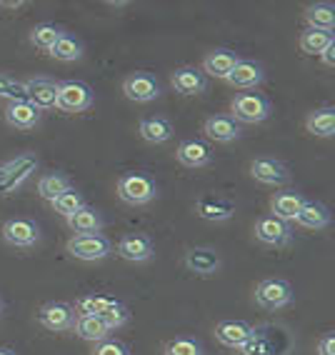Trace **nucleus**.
<instances>
[{"mask_svg":"<svg viewBox=\"0 0 335 355\" xmlns=\"http://www.w3.org/2000/svg\"><path fill=\"white\" fill-rule=\"evenodd\" d=\"M291 348V333L275 325H260V328H253L250 338L238 350L241 355H288Z\"/></svg>","mask_w":335,"mask_h":355,"instance_id":"nucleus-1","label":"nucleus"},{"mask_svg":"<svg viewBox=\"0 0 335 355\" xmlns=\"http://www.w3.org/2000/svg\"><path fill=\"white\" fill-rule=\"evenodd\" d=\"M38 155H33V153H18L15 158L6 160L0 165V198L13 196L18 188H23L38 173Z\"/></svg>","mask_w":335,"mask_h":355,"instance_id":"nucleus-2","label":"nucleus"},{"mask_svg":"<svg viewBox=\"0 0 335 355\" xmlns=\"http://www.w3.org/2000/svg\"><path fill=\"white\" fill-rule=\"evenodd\" d=\"M273 113V103L268 101L263 93L248 90V93H238L230 103V118L235 123H263L268 121Z\"/></svg>","mask_w":335,"mask_h":355,"instance_id":"nucleus-3","label":"nucleus"},{"mask_svg":"<svg viewBox=\"0 0 335 355\" xmlns=\"http://www.w3.org/2000/svg\"><path fill=\"white\" fill-rule=\"evenodd\" d=\"M158 188L155 180L146 173H126L118 178V198L128 205H146L151 200H155Z\"/></svg>","mask_w":335,"mask_h":355,"instance_id":"nucleus-4","label":"nucleus"},{"mask_svg":"<svg viewBox=\"0 0 335 355\" xmlns=\"http://www.w3.org/2000/svg\"><path fill=\"white\" fill-rule=\"evenodd\" d=\"M68 253L78 260H85V263H93V260H103L113 253V243L108 241L103 233H80L73 235L68 241Z\"/></svg>","mask_w":335,"mask_h":355,"instance_id":"nucleus-5","label":"nucleus"},{"mask_svg":"<svg viewBox=\"0 0 335 355\" xmlns=\"http://www.w3.org/2000/svg\"><path fill=\"white\" fill-rule=\"evenodd\" d=\"M255 303L263 311H280L293 303V286L283 278H266L255 286Z\"/></svg>","mask_w":335,"mask_h":355,"instance_id":"nucleus-6","label":"nucleus"},{"mask_svg":"<svg viewBox=\"0 0 335 355\" xmlns=\"http://www.w3.org/2000/svg\"><path fill=\"white\" fill-rule=\"evenodd\" d=\"M93 88L83 80H65L58 88V101L55 108L63 113H83L93 105Z\"/></svg>","mask_w":335,"mask_h":355,"instance_id":"nucleus-7","label":"nucleus"},{"mask_svg":"<svg viewBox=\"0 0 335 355\" xmlns=\"http://www.w3.org/2000/svg\"><path fill=\"white\" fill-rule=\"evenodd\" d=\"M38 323L43 325L45 330H51V333H65V330H73L76 325V308L70 303H63V300H53V303H45L38 313Z\"/></svg>","mask_w":335,"mask_h":355,"instance_id":"nucleus-8","label":"nucleus"},{"mask_svg":"<svg viewBox=\"0 0 335 355\" xmlns=\"http://www.w3.org/2000/svg\"><path fill=\"white\" fill-rule=\"evenodd\" d=\"M123 93H126L128 101L133 103H151L160 96V83L153 73L135 70L123 80Z\"/></svg>","mask_w":335,"mask_h":355,"instance_id":"nucleus-9","label":"nucleus"},{"mask_svg":"<svg viewBox=\"0 0 335 355\" xmlns=\"http://www.w3.org/2000/svg\"><path fill=\"white\" fill-rule=\"evenodd\" d=\"M3 241L13 248H33L40 241L38 223L31 218H10L3 223Z\"/></svg>","mask_w":335,"mask_h":355,"instance_id":"nucleus-10","label":"nucleus"},{"mask_svg":"<svg viewBox=\"0 0 335 355\" xmlns=\"http://www.w3.org/2000/svg\"><path fill=\"white\" fill-rule=\"evenodd\" d=\"M255 238L260 243H266V245L273 248H285L291 245L293 241V228L291 223L280 220L275 216H263L255 220Z\"/></svg>","mask_w":335,"mask_h":355,"instance_id":"nucleus-11","label":"nucleus"},{"mask_svg":"<svg viewBox=\"0 0 335 355\" xmlns=\"http://www.w3.org/2000/svg\"><path fill=\"white\" fill-rule=\"evenodd\" d=\"M196 210L203 220L225 223L235 216V203L230 198L221 196V193H205L196 200Z\"/></svg>","mask_w":335,"mask_h":355,"instance_id":"nucleus-12","label":"nucleus"},{"mask_svg":"<svg viewBox=\"0 0 335 355\" xmlns=\"http://www.w3.org/2000/svg\"><path fill=\"white\" fill-rule=\"evenodd\" d=\"M58 88H60V83L53 80V78L35 76V78H31V80H26V98H28V103H33V105L43 113V110L55 108Z\"/></svg>","mask_w":335,"mask_h":355,"instance_id":"nucleus-13","label":"nucleus"},{"mask_svg":"<svg viewBox=\"0 0 335 355\" xmlns=\"http://www.w3.org/2000/svg\"><path fill=\"white\" fill-rule=\"evenodd\" d=\"M250 175L263 185H285L291 180L288 168H285L278 158H268V155L255 158L253 163H250Z\"/></svg>","mask_w":335,"mask_h":355,"instance_id":"nucleus-14","label":"nucleus"},{"mask_svg":"<svg viewBox=\"0 0 335 355\" xmlns=\"http://www.w3.org/2000/svg\"><path fill=\"white\" fill-rule=\"evenodd\" d=\"M3 113H6V123L10 128H15V130H33L40 123V118H43V113L28 101L8 103Z\"/></svg>","mask_w":335,"mask_h":355,"instance_id":"nucleus-15","label":"nucleus"},{"mask_svg":"<svg viewBox=\"0 0 335 355\" xmlns=\"http://www.w3.org/2000/svg\"><path fill=\"white\" fill-rule=\"evenodd\" d=\"M118 255L130 263H146L153 258V241L146 233H126L118 241Z\"/></svg>","mask_w":335,"mask_h":355,"instance_id":"nucleus-16","label":"nucleus"},{"mask_svg":"<svg viewBox=\"0 0 335 355\" xmlns=\"http://www.w3.org/2000/svg\"><path fill=\"white\" fill-rule=\"evenodd\" d=\"M171 83L175 93L180 96H200L208 88V78L200 68H193V65H185V68H178L171 76Z\"/></svg>","mask_w":335,"mask_h":355,"instance_id":"nucleus-17","label":"nucleus"},{"mask_svg":"<svg viewBox=\"0 0 335 355\" xmlns=\"http://www.w3.org/2000/svg\"><path fill=\"white\" fill-rule=\"evenodd\" d=\"M203 133L213 143H233L241 138V123H235L230 115H210L203 123Z\"/></svg>","mask_w":335,"mask_h":355,"instance_id":"nucleus-18","label":"nucleus"},{"mask_svg":"<svg viewBox=\"0 0 335 355\" xmlns=\"http://www.w3.org/2000/svg\"><path fill=\"white\" fill-rule=\"evenodd\" d=\"M238 60H241V55L230 51V48H215V51H210L208 55L203 58V73H205V78L213 76L225 80L230 76V70L238 65Z\"/></svg>","mask_w":335,"mask_h":355,"instance_id":"nucleus-19","label":"nucleus"},{"mask_svg":"<svg viewBox=\"0 0 335 355\" xmlns=\"http://www.w3.org/2000/svg\"><path fill=\"white\" fill-rule=\"evenodd\" d=\"M250 333H253V325L246 323V320H233V318L221 320V323L215 325V340L225 345V348L238 350L250 338Z\"/></svg>","mask_w":335,"mask_h":355,"instance_id":"nucleus-20","label":"nucleus"},{"mask_svg":"<svg viewBox=\"0 0 335 355\" xmlns=\"http://www.w3.org/2000/svg\"><path fill=\"white\" fill-rule=\"evenodd\" d=\"M225 80L233 85V88H243V90H255L260 83L266 80V70L263 65L255 63V60H238L233 70H230V76Z\"/></svg>","mask_w":335,"mask_h":355,"instance_id":"nucleus-21","label":"nucleus"},{"mask_svg":"<svg viewBox=\"0 0 335 355\" xmlns=\"http://www.w3.org/2000/svg\"><path fill=\"white\" fill-rule=\"evenodd\" d=\"M175 158H178V163L185 165V168H205V165L213 163V153H210V148L205 146L203 140L190 138L178 146Z\"/></svg>","mask_w":335,"mask_h":355,"instance_id":"nucleus-22","label":"nucleus"},{"mask_svg":"<svg viewBox=\"0 0 335 355\" xmlns=\"http://www.w3.org/2000/svg\"><path fill=\"white\" fill-rule=\"evenodd\" d=\"M185 266L196 275L210 278V275L221 270V255L215 253L213 248H190L188 253H185Z\"/></svg>","mask_w":335,"mask_h":355,"instance_id":"nucleus-23","label":"nucleus"},{"mask_svg":"<svg viewBox=\"0 0 335 355\" xmlns=\"http://www.w3.org/2000/svg\"><path fill=\"white\" fill-rule=\"evenodd\" d=\"M305 203V196L298 191H280L275 193V196L270 198V216L280 218V220L291 223L295 220V216L300 213V208H303Z\"/></svg>","mask_w":335,"mask_h":355,"instance_id":"nucleus-24","label":"nucleus"},{"mask_svg":"<svg viewBox=\"0 0 335 355\" xmlns=\"http://www.w3.org/2000/svg\"><path fill=\"white\" fill-rule=\"evenodd\" d=\"M140 138L146 143H153V146L168 143L173 138V123L165 115H146L140 121Z\"/></svg>","mask_w":335,"mask_h":355,"instance_id":"nucleus-25","label":"nucleus"},{"mask_svg":"<svg viewBox=\"0 0 335 355\" xmlns=\"http://www.w3.org/2000/svg\"><path fill=\"white\" fill-rule=\"evenodd\" d=\"M295 223L298 225H303V228H308V230H323V228H328L330 225V213L323 203H318V200H308V198H305L303 208H300V213L295 216Z\"/></svg>","mask_w":335,"mask_h":355,"instance_id":"nucleus-26","label":"nucleus"},{"mask_svg":"<svg viewBox=\"0 0 335 355\" xmlns=\"http://www.w3.org/2000/svg\"><path fill=\"white\" fill-rule=\"evenodd\" d=\"M73 330H76L78 338H83V340L88 343H101L105 338H110V333H113V330L103 323V318L98 315H78Z\"/></svg>","mask_w":335,"mask_h":355,"instance_id":"nucleus-27","label":"nucleus"},{"mask_svg":"<svg viewBox=\"0 0 335 355\" xmlns=\"http://www.w3.org/2000/svg\"><path fill=\"white\" fill-rule=\"evenodd\" d=\"M68 220V228L73 230L76 235L80 233H101L103 228V218L101 213L95 208H90V205H83L80 210H76L70 218H65Z\"/></svg>","mask_w":335,"mask_h":355,"instance_id":"nucleus-28","label":"nucleus"},{"mask_svg":"<svg viewBox=\"0 0 335 355\" xmlns=\"http://www.w3.org/2000/svg\"><path fill=\"white\" fill-rule=\"evenodd\" d=\"M305 23L313 31L333 33L335 28V6L333 3H313L305 8Z\"/></svg>","mask_w":335,"mask_h":355,"instance_id":"nucleus-29","label":"nucleus"},{"mask_svg":"<svg viewBox=\"0 0 335 355\" xmlns=\"http://www.w3.org/2000/svg\"><path fill=\"white\" fill-rule=\"evenodd\" d=\"M308 133L318 138H330L335 133V108H318L305 118Z\"/></svg>","mask_w":335,"mask_h":355,"instance_id":"nucleus-30","label":"nucleus"},{"mask_svg":"<svg viewBox=\"0 0 335 355\" xmlns=\"http://www.w3.org/2000/svg\"><path fill=\"white\" fill-rule=\"evenodd\" d=\"M48 53H51L55 60H60V63H73V60H78V58L83 55V43L76 38V35L63 33V35L55 40V45H53Z\"/></svg>","mask_w":335,"mask_h":355,"instance_id":"nucleus-31","label":"nucleus"},{"mask_svg":"<svg viewBox=\"0 0 335 355\" xmlns=\"http://www.w3.org/2000/svg\"><path fill=\"white\" fill-rule=\"evenodd\" d=\"M333 43H335L333 33L313 31V28H308V31L300 33V51H303L305 55H320V53Z\"/></svg>","mask_w":335,"mask_h":355,"instance_id":"nucleus-32","label":"nucleus"},{"mask_svg":"<svg viewBox=\"0 0 335 355\" xmlns=\"http://www.w3.org/2000/svg\"><path fill=\"white\" fill-rule=\"evenodd\" d=\"M68 188H73V185H70V178L63 175V173H45L38 180V196L45 198V200H55Z\"/></svg>","mask_w":335,"mask_h":355,"instance_id":"nucleus-33","label":"nucleus"},{"mask_svg":"<svg viewBox=\"0 0 335 355\" xmlns=\"http://www.w3.org/2000/svg\"><path fill=\"white\" fill-rule=\"evenodd\" d=\"M60 35H63V28L55 26V23H38L31 31V43L40 51H51Z\"/></svg>","mask_w":335,"mask_h":355,"instance_id":"nucleus-34","label":"nucleus"},{"mask_svg":"<svg viewBox=\"0 0 335 355\" xmlns=\"http://www.w3.org/2000/svg\"><path fill=\"white\" fill-rule=\"evenodd\" d=\"M115 298H110V295H101V293H88V295H80V298L76 300V313L78 315H101L103 311H105L108 305L113 303Z\"/></svg>","mask_w":335,"mask_h":355,"instance_id":"nucleus-35","label":"nucleus"},{"mask_svg":"<svg viewBox=\"0 0 335 355\" xmlns=\"http://www.w3.org/2000/svg\"><path fill=\"white\" fill-rule=\"evenodd\" d=\"M51 205H53V210H55L58 216L70 218L76 210H80L83 205H85V200H83V193H78L76 188H68V191L60 193L55 200H51Z\"/></svg>","mask_w":335,"mask_h":355,"instance_id":"nucleus-36","label":"nucleus"},{"mask_svg":"<svg viewBox=\"0 0 335 355\" xmlns=\"http://www.w3.org/2000/svg\"><path fill=\"white\" fill-rule=\"evenodd\" d=\"M163 355H203V345L200 340L188 336H178L173 340L165 343Z\"/></svg>","mask_w":335,"mask_h":355,"instance_id":"nucleus-37","label":"nucleus"},{"mask_svg":"<svg viewBox=\"0 0 335 355\" xmlns=\"http://www.w3.org/2000/svg\"><path fill=\"white\" fill-rule=\"evenodd\" d=\"M98 318H103V323H105L110 330H118L130 320V313H128V308L121 303V300H113V303L108 305L105 311H103Z\"/></svg>","mask_w":335,"mask_h":355,"instance_id":"nucleus-38","label":"nucleus"},{"mask_svg":"<svg viewBox=\"0 0 335 355\" xmlns=\"http://www.w3.org/2000/svg\"><path fill=\"white\" fill-rule=\"evenodd\" d=\"M0 98H8V103L13 101H28L26 98V83L18 78L0 73Z\"/></svg>","mask_w":335,"mask_h":355,"instance_id":"nucleus-39","label":"nucleus"},{"mask_svg":"<svg viewBox=\"0 0 335 355\" xmlns=\"http://www.w3.org/2000/svg\"><path fill=\"white\" fill-rule=\"evenodd\" d=\"M93 355H133L126 343L118 340V338H105V340L95 343Z\"/></svg>","mask_w":335,"mask_h":355,"instance_id":"nucleus-40","label":"nucleus"},{"mask_svg":"<svg viewBox=\"0 0 335 355\" xmlns=\"http://www.w3.org/2000/svg\"><path fill=\"white\" fill-rule=\"evenodd\" d=\"M318 355H335V333H325L318 340Z\"/></svg>","mask_w":335,"mask_h":355,"instance_id":"nucleus-41","label":"nucleus"},{"mask_svg":"<svg viewBox=\"0 0 335 355\" xmlns=\"http://www.w3.org/2000/svg\"><path fill=\"white\" fill-rule=\"evenodd\" d=\"M320 60H323V65H325V68H333V65H335V43L328 45V48L320 53Z\"/></svg>","mask_w":335,"mask_h":355,"instance_id":"nucleus-42","label":"nucleus"},{"mask_svg":"<svg viewBox=\"0 0 335 355\" xmlns=\"http://www.w3.org/2000/svg\"><path fill=\"white\" fill-rule=\"evenodd\" d=\"M23 6H26L23 0H0V8H10V10H18Z\"/></svg>","mask_w":335,"mask_h":355,"instance_id":"nucleus-43","label":"nucleus"},{"mask_svg":"<svg viewBox=\"0 0 335 355\" xmlns=\"http://www.w3.org/2000/svg\"><path fill=\"white\" fill-rule=\"evenodd\" d=\"M0 355H15V350H10V348H0Z\"/></svg>","mask_w":335,"mask_h":355,"instance_id":"nucleus-44","label":"nucleus"},{"mask_svg":"<svg viewBox=\"0 0 335 355\" xmlns=\"http://www.w3.org/2000/svg\"><path fill=\"white\" fill-rule=\"evenodd\" d=\"M0 313H3V300H0Z\"/></svg>","mask_w":335,"mask_h":355,"instance_id":"nucleus-45","label":"nucleus"}]
</instances>
